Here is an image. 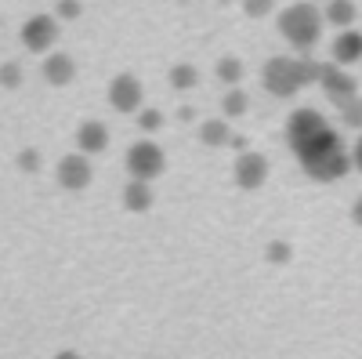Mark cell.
I'll list each match as a JSON object with an SVG mask.
<instances>
[{"mask_svg":"<svg viewBox=\"0 0 362 359\" xmlns=\"http://www.w3.org/2000/svg\"><path fill=\"white\" fill-rule=\"evenodd\" d=\"M127 171L138 178V182H153V178L163 171V149L156 142H134L127 149Z\"/></svg>","mask_w":362,"mask_h":359,"instance_id":"cell-5","label":"cell"},{"mask_svg":"<svg viewBox=\"0 0 362 359\" xmlns=\"http://www.w3.org/2000/svg\"><path fill=\"white\" fill-rule=\"evenodd\" d=\"M319 73H322V66L312 62V58H305V55H276V58L264 62L261 84L276 98H290V95L300 91V87L319 84Z\"/></svg>","mask_w":362,"mask_h":359,"instance_id":"cell-2","label":"cell"},{"mask_svg":"<svg viewBox=\"0 0 362 359\" xmlns=\"http://www.w3.org/2000/svg\"><path fill=\"white\" fill-rule=\"evenodd\" d=\"M268 11H272V0H247V15L261 18V15H268Z\"/></svg>","mask_w":362,"mask_h":359,"instance_id":"cell-21","label":"cell"},{"mask_svg":"<svg viewBox=\"0 0 362 359\" xmlns=\"http://www.w3.org/2000/svg\"><path fill=\"white\" fill-rule=\"evenodd\" d=\"M341 120L348 127H362V98H355V102H348L344 109H341Z\"/></svg>","mask_w":362,"mask_h":359,"instance_id":"cell-17","label":"cell"},{"mask_svg":"<svg viewBox=\"0 0 362 359\" xmlns=\"http://www.w3.org/2000/svg\"><path fill=\"white\" fill-rule=\"evenodd\" d=\"M54 40H58V25H54L51 15H33L22 25V44L29 51H47Z\"/></svg>","mask_w":362,"mask_h":359,"instance_id":"cell-7","label":"cell"},{"mask_svg":"<svg viewBox=\"0 0 362 359\" xmlns=\"http://www.w3.org/2000/svg\"><path fill=\"white\" fill-rule=\"evenodd\" d=\"M76 142H80V153H102L109 145V131H105V124H80Z\"/></svg>","mask_w":362,"mask_h":359,"instance_id":"cell-12","label":"cell"},{"mask_svg":"<svg viewBox=\"0 0 362 359\" xmlns=\"http://www.w3.org/2000/svg\"><path fill=\"white\" fill-rule=\"evenodd\" d=\"M351 218L362 225V196H358V200H355V207H351Z\"/></svg>","mask_w":362,"mask_h":359,"instance_id":"cell-24","label":"cell"},{"mask_svg":"<svg viewBox=\"0 0 362 359\" xmlns=\"http://www.w3.org/2000/svg\"><path fill=\"white\" fill-rule=\"evenodd\" d=\"M109 102H112V109H119V113H134V109L141 106V84H138L131 73H119V76L109 84Z\"/></svg>","mask_w":362,"mask_h":359,"instance_id":"cell-8","label":"cell"},{"mask_svg":"<svg viewBox=\"0 0 362 359\" xmlns=\"http://www.w3.org/2000/svg\"><path fill=\"white\" fill-rule=\"evenodd\" d=\"M322 22L326 15L312 4V0H300V4H290L283 15H279V33L286 37V44L300 55H308L319 37H322Z\"/></svg>","mask_w":362,"mask_h":359,"instance_id":"cell-3","label":"cell"},{"mask_svg":"<svg viewBox=\"0 0 362 359\" xmlns=\"http://www.w3.org/2000/svg\"><path fill=\"white\" fill-rule=\"evenodd\" d=\"M351 164H355V167L362 171V135H358V142L351 145Z\"/></svg>","mask_w":362,"mask_h":359,"instance_id":"cell-23","label":"cell"},{"mask_svg":"<svg viewBox=\"0 0 362 359\" xmlns=\"http://www.w3.org/2000/svg\"><path fill=\"white\" fill-rule=\"evenodd\" d=\"M264 174H268V164L257 153H243V156L235 160V182L243 186V189H257L264 182Z\"/></svg>","mask_w":362,"mask_h":359,"instance_id":"cell-11","label":"cell"},{"mask_svg":"<svg viewBox=\"0 0 362 359\" xmlns=\"http://www.w3.org/2000/svg\"><path fill=\"white\" fill-rule=\"evenodd\" d=\"M225 138H228V131H225L221 120H214V124H206V127H203V142H210V145H221Z\"/></svg>","mask_w":362,"mask_h":359,"instance_id":"cell-18","label":"cell"},{"mask_svg":"<svg viewBox=\"0 0 362 359\" xmlns=\"http://www.w3.org/2000/svg\"><path fill=\"white\" fill-rule=\"evenodd\" d=\"M297 164L305 167L308 178H315V182H337V178H344L355 164H351V149L344 145V138L329 127L322 131L315 142H308L300 153H293Z\"/></svg>","mask_w":362,"mask_h":359,"instance_id":"cell-1","label":"cell"},{"mask_svg":"<svg viewBox=\"0 0 362 359\" xmlns=\"http://www.w3.org/2000/svg\"><path fill=\"white\" fill-rule=\"evenodd\" d=\"M322 131H329V120L319 109H293L286 116V145L293 153H300L308 142H315Z\"/></svg>","mask_w":362,"mask_h":359,"instance_id":"cell-4","label":"cell"},{"mask_svg":"<svg viewBox=\"0 0 362 359\" xmlns=\"http://www.w3.org/2000/svg\"><path fill=\"white\" fill-rule=\"evenodd\" d=\"M141 127H145V131H156V127H160V113H156V109L141 113Z\"/></svg>","mask_w":362,"mask_h":359,"instance_id":"cell-22","label":"cell"},{"mask_svg":"<svg viewBox=\"0 0 362 359\" xmlns=\"http://www.w3.org/2000/svg\"><path fill=\"white\" fill-rule=\"evenodd\" d=\"M326 22L329 25H337V29H351V22H355V15H358V8L351 4V0H326Z\"/></svg>","mask_w":362,"mask_h":359,"instance_id":"cell-13","label":"cell"},{"mask_svg":"<svg viewBox=\"0 0 362 359\" xmlns=\"http://www.w3.org/2000/svg\"><path fill=\"white\" fill-rule=\"evenodd\" d=\"M319 84H322V91H326V98L334 102L337 109H344L348 102H355V98H358V87H355V76H351L348 69H341L337 62H334V66H322V73H319Z\"/></svg>","mask_w":362,"mask_h":359,"instance_id":"cell-6","label":"cell"},{"mask_svg":"<svg viewBox=\"0 0 362 359\" xmlns=\"http://www.w3.org/2000/svg\"><path fill=\"white\" fill-rule=\"evenodd\" d=\"M58 182L66 189H83L90 182V164H87V153H73V156H62L58 164Z\"/></svg>","mask_w":362,"mask_h":359,"instance_id":"cell-10","label":"cell"},{"mask_svg":"<svg viewBox=\"0 0 362 359\" xmlns=\"http://www.w3.org/2000/svg\"><path fill=\"white\" fill-rule=\"evenodd\" d=\"M148 200H153V196H148V186L134 178V182L127 186V203L131 207H148Z\"/></svg>","mask_w":362,"mask_h":359,"instance_id":"cell-15","label":"cell"},{"mask_svg":"<svg viewBox=\"0 0 362 359\" xmlns=\"http://www.w3.org/2000/svg\"><path fill=\"white\" fill-rule=\"evenodd\" d=\"M44 76H47V84H69L73 80V58L69 55H51L44 62Z\"/></svg>","mask_w":362,"mask_h":359,"instance_id":"cell-14","label":"cell"},{"mask_svg":"<svg viewBox=\"0 0 362 359\" xmlns=\"http://www.w3.org/2000/svg\"><path fill=\"white\" fill-rule=\"evenodd\" d=\"M218 76L228 80V84L243 76V66H239V58H221V62H218Z\"/></svg>","mask_w":362,"mask_h":359,"instance_id":"cell-16","label":"cell"},{"mask_svg":"<svg viewBox=\"0 0 362 359\" xmlns=\"http://www.w3.org/2000/svg\"><path fill=\"white\" fill-rule=\"evenodd\" d=\"M170 84H174V87H192V84H196V69H192V66H177V69L170 73Z\"/></svg>","mask_w":362,"mask_h":359,"instance_id":"cell-19","label":"cell"},{"mask_svg":"<svg viewBox=\"0 0 362 359\" xmlns=\"http://www.w3.org/2000/svg\"><path fill=\"white\" fill-rule=\"evenodd\" d=\"M243 109H247V95L243 91H228L225 95V113L235 116V113H243Z\"/></svg>","mask_w":362,"mask_h":359,"instance_id":"cell-20","label":"cell"},{"mask_svg":"<svg viewBox=\"0 0 362 359\" xmlns=\"http://www.w3.org/2000/svg\"><path fill=\"white\" fill-rule=\"evenodd\" d=\"M329 51H334L337 66L362 62V33H358V29H341V33L334 37V44H329Z\"/></svg>","mask_w":362,"mask_h":359,"instance_id":"cell-9","label":"cell"}]
</instances>
